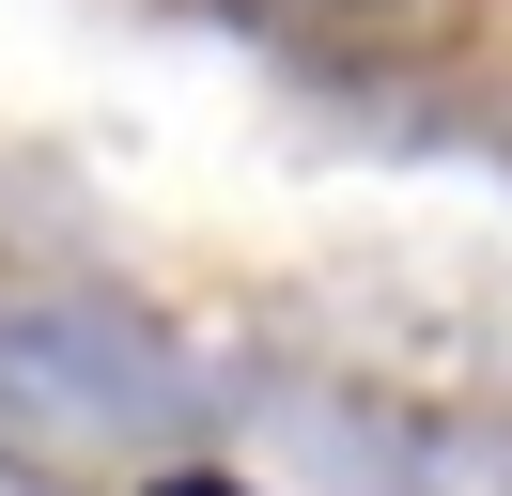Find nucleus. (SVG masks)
Instances as JSON below:
<instances>
[{
    "label": "nucleus",
    "instance_id": "f257e3e1",
    "mask_svg": "<svg viewBox=\"0 0 512 496\" xmlns=\"http://www.w3.org/2000/svg\"><path fill=\"white\" fill-rule=\"evenodd\" d=\"M156 496H233V481H156Z\"/></svg>",
    "mask_w": 512,
    "mask_h": 496
}]
</instances>
